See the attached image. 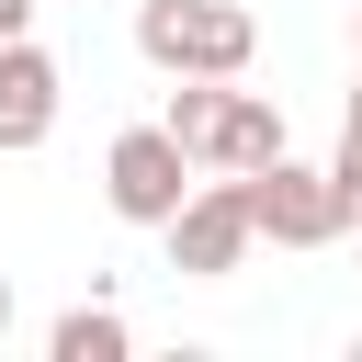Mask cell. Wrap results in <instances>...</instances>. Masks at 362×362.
<instances>
[{
	"mask_svg": "<svg viewBox=\"0 0 362 362\" xmlns=\"http://www.w3.org/2000/svg\"><path fill=\"white\" fill-rule=\"evenodd\" d=\"M136 57L170 68V79H249L260 23H249L238 0H147V11H136Z\"/></svg>",
	"mask_w": 362,
	"mask_h": 362,
	"instance_id": "1",
	"label": "cell"
},
{
	"mask_svg": "<svg viewBox=\"0 0 362 362\" xmlns=\"http://www.w3.org/2000/svg\"><path fill=\"white\" fill-rule=\"evenodd\" d=\"M158 124H170L204 170H260V158H283V113H272V90H238V79H181Z\"/></svg>",
	"mask_w": 362,
	"mask_h": 362,
	"instance_id": "2",
	"label": "cell"
},
{
	"mask_svg": "<svg viewBox=\"0 0 362 362\" xmlns=\"http://www.w3.org/2000/svg\"><path fill=\"white\" fill-rule=\"evenodd\" d=\"M249 215H260L272 249H339L362 226L351 192H339V170H305V158H260L249 170Z\"/></svg>",
	"mask_w": 362,
	"mask_h": 362,
	"instance_id": "3",
	"label": "cell"
},
{
	"mask_svg": "<svg viewBox=\"0 0 362 362\" xmlns=\"http://www.w3.org/2000/svg\"><path fill=\"white\" fill-rule=\"evenodd\" d=\"M192 147L170 136V124H124L113 136V158H102V204L124 215V226H170L181 204H192Z\"/></svg>",
	"mask_w": 362,
	"mask_h": 362,
	"instance_id": "4",
	"label": "cell"
},
{
	"mask_svg": "<svg viewBox=\"0 0 362 362\" xmlns=\"http://www.w3.org/2000/svg\"><path fill=\"white\" fill-rule=\"evenodd\" d=\"M158 238H170V272H181V283H226V272L249 260V238H260V215H249V170L192 181V204H181Z\"/></svg>",
	"mask_w": 362,
	"mask_h": 362,
	"instance_id": "5",
	"label": "cell"
},
{
	"mask_svg": "<svg viewBox=\"0 0 362 362\" xmlns=\"http://www.w3.org/2000/svg\"><path fill=\"white\" fill-rule=\"evenodd\" d=\"M57 90H68L57 57H45L34 34H11V45H0V158H23V147L57 136Z\"/></svg>",
	"mask_w": 362,
	"mask_h": 362,
	"instance_id": "6",
	"label": "cell"
},
{
	"mask_svg": "<svg viewBox=\"0 0 362 362\" xmlns=\"http://www.w3.org/2000/svg\"><path fill=\"white\" fill-rule=\"evenodd\" d=\"M45 351H57V362H124V317H113V305H68V317L45 328Z\"/></svg>",
	"mask_w": 362,
	"mask_h": 362,
	"instance_id": "7",
	"label": "cell"
},
{
	"mask_svg": "<svg viewBox=\"0 0 362 362\" xmlns=\"http://www.w3.org/2000/svg\"><path fill=\"white\" fill-rule=\"evenodd\" d=\"M328 170H339V192H351V215H362V124L339 136V158H328Z\"/></svg>",
	"mask_w": 362,
	"mask_h": 362,
	"instance_id": "8",
	"label": "cell"
},
{
	"mask_svg": "<svg viewBox=\"0 0 362 362\" xmlns=\"http://www.w3.org/2000/svg\"><path fill=\"white\" fill-rule=\"evenodd\" d=\"M23 23H34V0H0V45H11V34H23Z\"/></svg>",
	"mask_w": 362,
	"mask_h": 362,
	"instance_id": "9",
	"label": "cell"
},
{
	"mask_svg": "<svg viewBox=\"0 0 362 362\" xmlns=\"http://www.w3.org/2000/svg\"><path fill=\"white\" fill-rule=\"evenodd\" d=\"M0 339H11V272H0Z\"/></svg>",
	"mask_w": 362,
	"mask_h": 362,
	"instance_id": "10",
	"label": "cell"
},
{
	"mask_svg": "<svg viewBox=\"0 0 362 362\" xmlns=\"http://www.w3.org/2000/svg\"><path fill=\"white\" fill-rule=\"evenodd\" d=\"M351 124H362V90H351Z\"/></svg>",
	"mask_w": 362,
	"mask_h": 362,
	"instance_id": "11",
	"label": "cell"
},
{
	"mask_svg": "<svg viewBox=\"0 0 362 362\" xmlns=\"http://www.w3.org/2000/svg\"><path fill=\"white\" fill-rule=\"evenodd\" d=\"M351 362H362V339H351Z\"/></svg>",
	"mask_w": 362,
	"mask_h": 362,
	"instance_id": "12",
	"label": "cell"
},
{
	"mask_svg": "<svg viewBox=\"0 0 362 362\" xmlns=\"http://www.w3.org/2000/svg\"><path fill=\"white\" fill-rule=\"evenodd\" d=\"M351 238H362V226H351Z\"/></svg>",
	"mask_w": 362,
	"mask_h": 362,
	"instance_id": "13",
	"label": "cell"
}]
</instances>
